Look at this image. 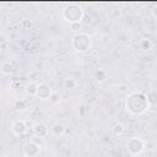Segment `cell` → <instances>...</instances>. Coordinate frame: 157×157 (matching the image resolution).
<instances>
[{
    "label": "cell",
    "mask_w": 157,
    "mask_h": 157,
    "mask_svg": "<svg viewBox=\"0 0 157 157\" xmlns=\"http://www.w3.org/2000/svg\"><path fill=\"white\" fill-rule=\"evenodd\" d=\"M124 107L132 115H142L150 109L146 93L142 92V91H131V92H129L125 96Z\"/></svg>",
    "instance_id": "1"
},
{
    "label": "cell",
    "mask_w": 157,
    "mask_h": 157,
    "mask_svg": "<svg viewBox=\"0 0 157 157\" xmlns=\"http://www.w3.org/2000/svg\"><path fill=\"white\" fill-rule=\"evenodd\" d=\"M61 15H63V18L66 22H69V25H70V23H75V22H82L85 11L81 5H78L76 2H70L63 9Z\"/></svg>",
    "instance_id": "2"
},
{
    "label": "cell",
    "mask_w": 157,
    "mask_h": 157,
    "mask_svg": "<svg viewBox=\"0 0 157 157\" xmlns=\"http://www.w3.org/2000/svg\"><path fill=\"white\" fill-rule=\"evenodd\" d=\"M91 45H92V38L86 32L75 33L71 38V47L74 48L75 52L85 53L91 48Z\"/></svg>",
    "instance_id": "3"
},
{
    "label": "cell",
    "mask_w": 157,
    "mask_h": 157,
    "mask_svg": "<svg viewBox=\"0 0 157 157\" xmlns=\"http://www.w3.org/2000/svg\"><path fill=\"white\" fill-rule=\"evenodd\" d=\"M126 150L132 156H139L145 150V142L140 136H131L126 141Z\"/></svg>",
    "instance_id": "4"
},
{
    "label": "cell",
    "mask_w": 157,
    "mask_h": 157,
    "mask_svg": "<svg viewBox=\"0 0 157 157\" xmlns=\"http://www.w3.org/2000/svg\"><path fill=\"white\" fill-rule=\"evenodd\" d=\"M40 152V147L34 141H27L22 145V153L26 157H37Z\"/></svg>",
    "instance_id": "5"
},
{
    "label": "cell",
    "mask_w": 157,
    "mask_h": 157,
    "mask_svg": "<svg viewBox=\"0 0 157 157\" xmlns=\"http://www.w3.org/2000/svg\"><path fill=\"white\" fill-rule=\"evenodd\" d=\"M52 92H53V88H52V86H50L49 83H47V82H40V83H38L36 97L39 98V99L45 101V99H49Z\"/></svg>",
    "instance_id": "6"
},
{
    "label": "cell",
    "mask_w": 157,
    "mask_h": 157,
    "mask_svg": "<svg viewBox=\"0 0 157 157\" xmlns=\"http://www.w3.org/2000/svg\"><path fill=\"white\" fill-rule=\"evenodd\" d=\"M28 128H27V124L25 120L22 119H18V120H15L11 125V131L13 135L16 136H23L26 132H27Z\"/></svg>",
    "instance_id": "7"
},
{
    "label": "cell",
    "mask_w": 157,
    "mask_h": 157,
    "mask_svg": "<svg viewBox=\"0 0 157 157\" xmlns=\"http://www.w3.org/2000/svg\"><path fill=\"white\" fill-rule=\"evenodd\" d=\"M48 134H49V128H48L47 124L39 123V124H36V125L33 126V135H34L36 137L44 139Z\"/></svg>",
    "instance_id": "8"
},
{
    "label": "cell",
    "mask_w": 157,
    "mask_h": 157,
    "mask_svg": "<svg viewBox=\"0 0 157 157\" xmlns=\"http://www.w3.org/2000/svg\"><path fill=\"white\" fill-rule=\"evenodd\" d=\"M15 71H16V66L12 60H6L0 65V72L2 75H12Z\"/></svg>",
    "instance_id": "9"
},
{
    "label": "cell",
    "mask_w": 157,
    "mask_h": 157,
    "mask_svg": "<svg viewBox=\"0 0 157 157\" xmlns=\"http://www.w3.org/2000/svg\"><path fill=\"white\" fill-rule=\"evenodd\" d=\"M50 131H52V134L54 135V136H63L65 132H66V128H65V125L63 124V123H54L53 125H52V128H50Z\"/></svg>",
    "instance_id": "10"
},
{
    "label": "cell",
    "mask_w": 157,
    "mask_h": 157,
    "mask_svg": "<svg viewBox=\"0 0 157 157\" xmlns=\"http://www.w3.org/2000/svg\"><path fill=\"white\" fill-rule=\"evenodd\" d=\"M63 86L65 90L67 91H72L77 87V80L72 76H66L64 80H63Z\"/></svg>",
    "instance_id": "11"
},
{
    "label": "cell",
    "mask_w": 157,
    "mask_h": 157,
    "mask_svg": "<svg viewBox=\"0 0 157 157\" xmlns=\"http://www.w3.org/2000/svg\"><path fill=\"white\" fill-rule=\"evenodd\" d=\"M107 77H108V72H107V70L103 69V67H99V69L94 72V80H96L97 82H104V81L107 80Z\"/></svg>",
    "instance_id": "12"
},
{
    "label": "cell",
    "mask_w": 157,
    "mask_h": 157,
    "mask_svg": "<svg viewBox=\"0 0 157 157\" xmlns=\"http://www.w3.org/2000/svg\"><path fill=\"white\" fill-rule=\"evenodd\" d=\"M146 97H147V102H148L150 108H153L156 105V101H157V92L155 90H151L146 93Z\"/></svg>",
    "instance_id": "13"
},
{
    "label": "cell",
    "mask_w": 157,
    "mask_h": 157,
    "mask_svg": "<svg viewBox=\"0 0 157 157\" xmlns=\"http://www.w3.org/2000/svg\"><path fill=\"white\" fill-rule=\"evenodd\" d=\"M37 87H38V83H36V82H28L27 85H26V87H25V92H26V94H28V96H36V93H37Z\"/></svg>",
    "instance_id": "14"
},
{
    "label": "cell",
    "mask_w": 157,
    "mask_h": 157,
    "mask_svg": "<svg viewBox=\"0 0 157 157\" xmlns=\"http://www.w3.org/2000/svg\"><path fill=\"white\" fill-rule=\"evenodd\" d=\"M112 131H113V134H114V135L120 136V135H123V134H124L125 128H124V125H123L121 123L117 121V123H114V124L112 125Z\"/></svg>",
    "instance_id": "15"
},
{
    "label": "cell",
    "mask_w": 157,
    "mask_h": 157,
    "mask_svg": "<svg viewBox=\"0 0 157 157\" xmlns=\"http://www.w3.org/2000/svg\"><path fill=\"white\" fill-rule=\"evenodd\" d=\"M20 26H21L22 29H32V27H33V20L31 17H25V18L21 20Z\"/></svg>",
    "instance_id": "16"
},
{
    "label": "cell",
    "mask_w": 157,
    "mask_h": 157,
    "mask_svg": "<svg viewBox=\"0 0 157 157\" xmlns=\"http://www.w3.org/2000/svg\"><path fill=\"white\" fill-rule=\"evenodd\" d=\"M13 108H15L16 110H18V112H23V110H26V108H27V103H26L23 99H16V101L13 102Z\"/></svg>",
    "instance_id": "17"
},
{
    "label": "cell",
    "mask_w": 157,
    "mask_h": 157,
    "mask_svg": "<svg viewBox=\"0 0 157 157\" xmlns=\"http://www.w3.org/2000/svg\"><path fill=\"white\" fill-rule=\"evenodd\" d=\"M48 101H49L52 104H58V103L61 101V94H60L58 91H53Z\"/></svg>",
    "instance_id": "18"
},
{
    "label": "cell",
    "mask_w": 157,
    "mask_h": 157,
    "mask_svg": "<svg viewBox=\"0 0 157 157\" xmlns=\"http://www.w3.org/2000/svg\"><path fill=\"white\" fill-rule=\"evenodd\" d=\"M140 48H141L142 50H150V49L152 48V42H151V39H148V38L141 39V40H140Z\"/></svg>",
    "instance_id": "19"
},
{
    "label": "cell",
    "mask_w": 157,
    "mask_h": 157,
    "mask_svg": "<svg viewBox=\"0 0 157 157\" xmlns=\"http://www.w3.org/2000/svg\"><path fill=\"white\" fill-rule=\"evenodd\" d=\"M69 26H70V29H71L72 32H75V33H78V32H81V29H82V22L70 23Z\"/></svg>",
    "instance_id": "20"
},
{
    "label": "cell",
    "mask_w": 157,
    "mask_h": 157,
    "mask_svg": "<svg viewBox=\"0 0 157 157\" xmlns=\"http://www.w3.org/2000/svg\"><path fill=\"white\" fill-rule=\"evenodd\" d=\"M126 88H128V86H126L125 83H123V85H119V91H120V92H126V91H128Z\"/></svg>",
    "instance_id": "21"
},
{
    "label": "cell",
    "mask_w": 157,
    "mask_h": 157,
    "mask_svg": "<svg viewBox=\"0 0 157 157\" xmlns=\"http://www.w3.org/2000/svg\"><path fill=\"white\" fill-rule=\"evenodd\" d=\"M113 15H114V16H120V10L114 9V10H113Z\"/></svg>",
    "instance_id": "22"
},
{
    "label": "cell",
    "mask_w": 157,
    "mask_h": 157,
    "mask_svg": "<svg viewBox=\"0 0 157 157\" xmlns=\"http://www.w3.org/2000/svg\"><path fill=\"white\" fill-rule=\"evenodd\" d=\"M0 157H9V156H7V155H1Z\"/></svg>",
    "instance_id": "23"
}]
</instances>
